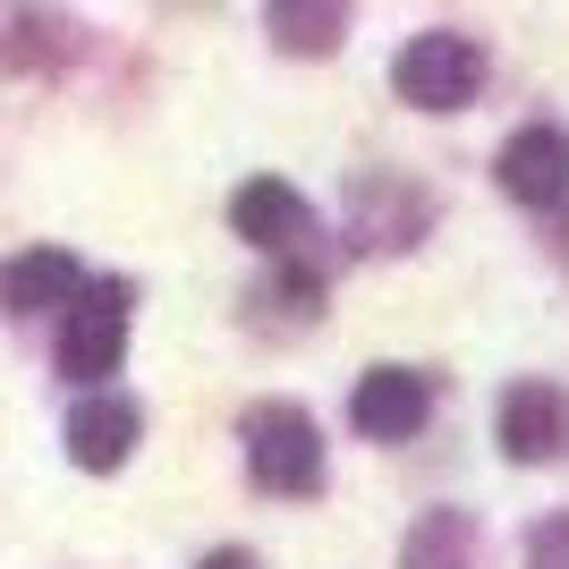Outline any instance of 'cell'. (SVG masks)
Segmentation results:
<instances>
[{"mask_svg": "<svg viewBox=\"0 0 569 569\" xmlns=\"http://www.w3.org/2000/svg\"><path fill=\"white\" fill-rule=\"evenodd\" d=\"M247 468H256L263 493L307 501L315 485H323V433H315V417L289 408V400H263L256 417H247Z\"/></svg>", "mask_w": 569, "mask_h": 569, "instance_id": "1", "label": "cell"}, {"mask_svg": "<svg viewBox=\"0 0 569 569\" xmlns=\"http://www.w3.org/2000/svg\"><path fill=\"white\" fill-rule=\"evenodd\" d=\"M69 323H60V375L69 382H111L119 357H128V281H86L69 298Z\"/></svg>", "mask_w": 569, "mask_h": 569, "instance_id": "2", "label": "cell"}, {"mask_svg": "<svg viewBox=\"0 0 569 569\" xmlns=\"http://www.w3.org/2000/svg\"><path fill=\"white\" fill-rule=\"evenodd\" d=\"M391 86H400V102H417V111H468L476 86H485V51H476L468 34H417V43H400V60H391Z\"/></svg>", "mask_w": 569, "mask_h": 569, "instance_id": "3", "label": "cell"}, {"mask_svg": "<svg viewBox=\"0 0 569 569\" xmlns=\"http://www.w3.org/2000/svg\"><path fill=\"white\" fill-rule=\"evenodd\" d=\"M426 408H433V382L417 375V366H375V375H357L349 391V417L366 442H408V433L426 426Z\"/></svg>", "mask_w": 569, "mask_h": 569, "instance_id": "4", "label": "cell"}, {"mask_svg": "<svg viewBox=\"0 0 569 569\" xmlns=\"http://www.w3.org/2000/svg\"><path fill=\"white\" fill-rule=\"evenodd\" d=\"M501 451L519 468H545V459L569 451V391L561 382H510V400H501Z\"/></svg>", "mask_w": 569, "mask_h": 569, "instance_id": "5", "label": "cell"}, {"mask_svg": "<svg viewBox=\"0 0 569 569\" xmlns=\"http://www.w3.org/2000/svg\"><path fill=\"white\" fill-rule=\"evenodd\" d=\"M501 188L519 196V204H561L569 196V128H552V119H536V128H519V137L501 144Z\"/></svg>", "mask_w": 569, "mask_h": 569, "instance_id": "6", "label": "cell"}, {"mask_svg": "<svg viewBox=\"0 0 569 569\" xmlns=\"http://www.w3.org/2000/svg\"><path fill=\"white\" fill-rule=\"evenodd\" d=\"M137 433H144L137 400H119V391H102V382L69 408V459H77V468H94V476H111L119 459L137 451Z\"/></svg>", "mask_w": 569, "mask_h": 569, "instance_id": "7", "label": "cell"}, {"mask_svg": "<svg viewBox=\"0 0 569 569\" xmlns=\"http://www.w3.org/2000/svg\"><path fill=\"white\" fill-rule=\"evenodd\" d=\"M77 289H86V263L69 247H26V256L0 263V307L9 315H51V307H69Z\"/></svg>", "mask_w": 569, "mask_h": 569, "instance_id": "8", "label": "cell"}, {"mask_svg": "<svg viewBox=\"0 0 569 569\" xmlns=\"http://www.w3.org/2000/svg\"><path fill=\"white\" fill-rule=\"evenodd\" d=\"M230 230L247 238V247H263V256H281V247L307 238V196L289 188V179H247V188L230 196Z\"/></svg>", "mask_w": 569, "mask_h": 569, "instance_id": "9", "label": "cell"}, {"mask_svg": "<svg viewBox=\"0 0 569 569\" xmlns=\"http://www.w3.org/2000/svg\"><path fill=\"white\" fill-rule=\"evenodd\" d=\"M340 0H272V34H281L289 51H332L340 43Z\"/></svg>", "mask_w": 569, "mask_h": 569, "instance_id": "10", "label": "cell"}, {"mask_svg": "<svg viewBox=\"0 0 569 569\" xmlns=\"http://www.w3.org/2000/svg\"><path fill=\"white\" fill-rule=\"evenodd\" d=\"M527 569H569V510L536 527V545H527Z\"/></svg>", "mask_w": 569, "mask_h": 569, "instance_id": "11", "label": "cell"}, {"mask_svg": "<svg viewBox=\"0 0 569 569\" xmlns=\"http://www.w3.org/2000/svg\"><path fill=\"white\" fill-rule=\"evenodd\" d=\"M196 569H256V552H238V545H221V552H204Z\"/></svg>", "mask_w": 569, "mask_h": 569, "instance_id": "12", "label": "cell"}]
</instances>
